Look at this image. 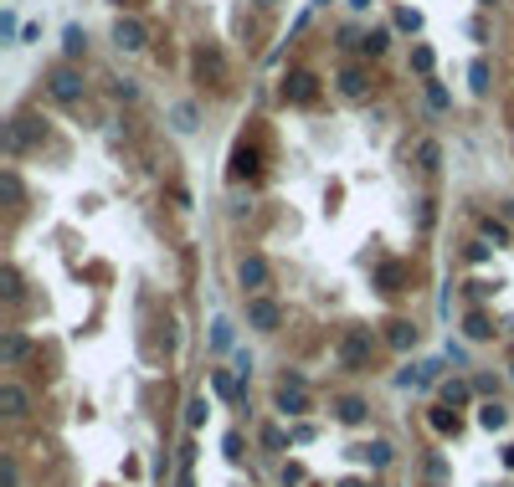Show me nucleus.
<instances>
[{"label": "nucleus", "instance_id": "1", "mask_svg": "<svg viewBox=\"0 0 514 487\" xmlns=\"http://www.w3.org/2000/svg\"><path fill=\"white\" fill-rule=\"evenodd\" d=\"M371 354H376V334L371 328H345V334H339L334 359L345 369H371Z\"/></svg>", "mask_w": 514, "mask_h": 487}, {"label": "nucleus", "instance_id": "2", "mask_svg": "<svg viewBox=\"0 0 514 487\" xmlns=\"http://www.w3.org/2000/svg\"><path fill=\"white\" fill-rule=\"evenodd\" d=\"M273 401H278V410H283V415H304V410H309V385H304V374H283Z\"/></svg>", "mask_w": 514, "mask_h": 487}, {"label": "nucleus", "instance_id": "3", "mask_svg": "<svg viewBox=\"0 0 514 487\" xmlns=\"http://www.w3.org/2000/svg\"><path fill=\"white\" fill-rule=\"evenodd\" d=\"M278 323H283V308H278L273 298L252 293L247 298V328H257V334H278Z\"/></svg>", "mask_w": 514, "mask_h": 487}, {"label": "nucleus", "instance_id": "4", "mask_svg": "<svg viewBox=\"0 0 514 487\" xmlns=\"http://www.w3.org/2000/svg\"><path fill=\"white\" fill-rule=\"evenodd\" d=\"M237 282H242V287H252V293H263V287L273 282L268 257H257V252H252V257H242V262H237Z\"/></svg>", "mask_w": 514, "mask_h": 487}, {"label": "nucleus", "instance_id": "5", "mask_svg": "<svg viewBox=\"0 0 514 487\" xmlns=\"http://www.w3.org/2000/svg\"><path fill=\"white\" fill-rule=\"evenodd\" d=\"M47 87H52V98H57V103H77V98H82V77H77L72 67H52Z\"/></svg>", "mask_w": 514, "mask_h": 487}, {"label": "nucleus", "instance_id": "6", "mask_svg": "<svg viewBox=\"0 0 514 487\" xmlns=\"http://www.w3.org/2000/svg\"><path fill=\"white\" fill-rule=\"evenodd\" d=\"M114 41H119V52H144V41H149V31L139 26L134 16H119L114 21Z\"/></svg>", "mask_w": 514, "mask_h": 487}, {"label": "nucleus", "instance_id": "7", "mask_svg": "<svg viewBox=\"0 0 514 487\" xmlns=\"http://www.w3.org/2000/svg\"><path fill=\"white\" fill-rule=\"evenodd\" d=\"M314 93H319V77H314V72H293V77L283 82V98H288V103H314Z\"/></svg>", "mask_w": 514, "mask_h": 487}, {"label": "nucleus", "instance_id": "8", "mask_svg": "<svg viewBox=\"0 0 514 487\" xmlns=\"http://www.w3.org/2000/svg\"><path fill=\"white\" fill-rule=\"evenodd\" d=\"M339 93H345V98H366V93H371L366 67H345V72H339Z\"/></svg>", "mask_w": 514, "mask_h": 487}, {"label": "nucleus", "instance_id": "9", "mask_svg": "<svg viewBox=\"0 0 514 487\" xmlns=\"http://www.w3.org/2000/svg\"><path fill=\"white\" fill-rule=\"evenodd\" d=\"M26 405H31V395L21 385H0V410L6 415H26Z\"/></svg>", "mask_w": 514, "mask_h": 487}, {"label": "nucleus", "instance_id": "10", "mask_svg": "<svg viewBox=\"0 0 514 487\" xmlns=\"http://www.w3.org/2000/svg\"><path fill=\"white\" fill-rule=\"evenodd\" d=\"M386 339H391L396 349H412V344H417V323H406V318H391V323H386Z\"/></svg>", "mask_w": 514, "mask_h": 487}, {"label": "nucleus", "instance_id": "11", "mask_svg": "<svg viewBox=\"0 0 514 487\" xmlns=\"http://www.w3.org/2000/svg\"><path fill=\"white\" fill-rule=\"evenodd\" d=\"M479 426H483V431H504V426H509V410H504L499 401H488V405L479 410Z\"/></svg>", "mask_w": 514, "mask_h": 487}, {"label": "nucleus", "instance_id": "12", "mask_svg": "<svg viewBox=\"0 0 514 487\" xmlns=\"http://www.w3.org/2000/svg\"><path fill=\"white\" fill-rule=\"evenodd\" d=\"M417 164L432 174V169L442 164V144H437V139H422V144H417Z\"/></svg>", "mask_w": 514, "mask_h": 487}, {"label": "nucleus", "instance_id": "13", "mask_svg": "<svg viewBox=\"0 0 514 487\" xmlns=\"http://www.w3.org/2000/svg\"><path fill=\"white\" fill-rule=\"evenodd\" d=\"M355 457L371 461V467H386V461H391V447H386V441H371V447H355Z\"/></svg>", "mask_w": 514, "mask_h": 487}, {"label": "nucleus", "instance_id": "14", "mask_svg": "<svg viewBox=\"0 0 514 487\" xmlns=\"http://www.w3.org/2000/svg\"><path fill=\"white\" fill-rule=\"evenodd\" d=\"M339 420H345V426H360V420H366V401L345 395V401H339Z\"/></svg>", "mask_w": 514, "mask_h": 487}, {"label": "nucleus", "instance_id": "15", "mask_svg": "<svg viewBox=\"0 0 514 487\" xmlns=\"http://www.w3.org/2000/svg\"><path fill=\"white\" fill-rule=\"evenodd\" d=\"M31 123H36V118H16V123H11V149H26V144L36 139Z\"/></svg>", "mask_w": 514, "mask_h": 487}, {"label": "nucleus", "instance_id": "16", "mask_svg": "<svg viewBox=\"0 0 514 487\" xmlns=\"http://www.w3.org/2000/svg\"><path fill=\"white\" fill-rule=\"evenodd\" d=\"M82 47H88V36H82V26H67V31H62V52H67V57H77Z\"/></svg>", "mask_w": 514, "mask_h": 487}, {"label": "nucleus", "instance_id": "17", "mask_svg": "<svg viewBox=\"0 0 514 487\" xmlns=\"http://www.w3.org/2000/svg\"><path fill=\"white\" fill-rule=\"evenodd\" d=\"M206 415H211V405H206L201 395H196V401L185 405V426H206Z\"/></svg>", "mask_w": 514, "mask_h": 487}, {"label": "nucleus", "instance_id": "18", "mask_svg": "<svg viewBox=\"0 0 514 487\" xmlns=\"http://www.w3.org/2000/svg\"><path fill=\"white\" fill-rule=\"evenodd\" d=\"M386 41H391L386 31H371L366 41H360V47H366V57H381V52H386Z\"/></svg>", "mask_w": 514, "mask_h": 487}, {"label": "nucleus", "instance_id": "19", "mask_svg": "<svg viewBox=\"0 0 514 487\" xmlns=\"http://www.w3.org/2000/svg\"><path fill=\"white\" fill-rule=\"evenodd\" d=\"M488 334H494V328H488V318H483V313L468 318V339H488Z\"/></svg>", "mask_w": 514, "mask_h": 487}, {"label": "nucleus", "instance_id": "20", "mask_svg": "<svg viewBox=\"0 0 514 487\" xmlns=\"http://www.w3.org/2000/svg\"><path fill=\"white\" fill-rule=\"evenodd\" d=\"M175 128H185V134L196 128V108H190V103H180V108H175Z\"/></svg>", "mask_w": 514, "mask_h": 487}, {"label": "nucleus", "instance_id": "21", "mask_svg": "<svg viewBox=\"0 0 514 487\" xmlns=\"http://www.w3.org/2000/svg\"><path fill=\"white\" fill-rule=\"evenodd\" d=\"M483 236L494 241V247H504V241H509V226H499V220H483Z\"/></svg>", "mask_w": 514, "mask_h": 487}, {"label": "nucleus", "instance_id": "22", "mask_svg": "<svg viewBox=\"0 0 514 487\" xmlns=\"http://www.w3.org/2000/svg\"><path fill=\"white\" fill-rule=\"evenodd\" d=\"M468 77H474V93H483V87H488V62H474Z\"/></svg>", "mask_w": 514, "mask_h": 487}, {"label": "nucleus", "instance_id": "23", "mask_svg": "<svg viewBox=\"0 0 514 487\" xmlns=\"http://www.w3.org/2000/svg\"><path fill=\"white\" fill-rule=\"evenodd\" d=\"M21 354H26V339H21V334H6V359L16 364V359H21Z\"/></svg>", "mask_w": 514, "mask_h": 487}, {"label": "nucleus", "instance_id": "24", "mask_svg": "<svg viewBox=\"0 0 514 487\" xmlns=\"http://www.w3.org/2000/svg\"><path fill=\"white\" fill-rule=\"evenodd\" d=\"M412 67H417V72H432V52L417 47V52H412Z\"/></svg>", "mask_w": 514, "mask_h": 487}, {"label": "nucleus", "instance_id": "25", "mask_svg": "<svg viewBox=\"0 0 514 487\" xmlns=\"http://www.w3.org/2000/svg\"><path fill=\"white\" fill-rule=\"evenodd\" d=\"M396 26H401V31H417V26H422V16H417V11H401V16H396Z\"/></svg>", "mask_w": 514, "mask_h": 487}, {"label": "nucleus", "instance_id": "26", "mask_svg": "<svg viewBox=\"0 0 514 487\" xmlns=\"http://www.w3.org/2000/svg\"><path fill=\"white\" fill-rule=\"evenodd\" d=\"M114 98H124V103H134V98H139V87H134V82H114Z\"/></svg>", "mask_w": 514, "mask_h": 487}, {"label": "nucleus", "instance_id": "27", "mask_svg": "<svg viewBox=\"0 0 514 487\" xmlns=\"http://www.w3.org/2000/svg\"><path fill=\"white\" fill-rule=\"evenodd\" d=\"M442 395H447V405H463V401H468V385H447Z\"/></svg>", "mask_w": 514, "mask_h": 487}, {"label": "nucleus", "instance_id": "28", "mask_svg": "<svg viewBox=\"0 0 514 487\" xmlns=\"http://www.w3.org/2000/svg\"><path fill=\"white\" fill-rule=\"evenodd\" d=\"M432 426H437V431H458V420L447 415V410H432Z\"/></svg>", "mask_w": 514, "mask_h": 487}, {"label": "nucleus", "instance_id": "29", "mask_svg": "<svg viewBox=\"0 0 514 487\" xmlns=\"http://www.w3.org/2000/svg\"><path fill=\"white\" fill-rule=\"evenodd\" d=\"M263 441H268V447H273V452H283V447H288V441H283V431H273V426L263 431Z\"/></svg>", "mask_w": 514, "mask_h": 487}, {"label": "nucleus", "instance_id": "30", "mask_svg": "<svg viewBox=\"0 0 514 487\" xmlns=\"http://www.w3.org/2000/svg\"><path fill=\"white\" fill-rule=\"evenodd\" d=\"M350 6H355V11H366V6H371V0H350Z\"/></svg>", "mask_w": 514, "mask_h": 487}, {"label": "nucleus", "instance_id": "31", "mask_svg": "<svg viewBox=\"0 0 514 487\" xmlns=\"http://www.w3.org/2000/svg\"><path fill=\"white\" fill-rule=\"evenodd\" d=\"M114 6H124V0H114Z\"/></svg>", "mask_w": 514, "mask_h": 487}]
</instances>
